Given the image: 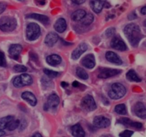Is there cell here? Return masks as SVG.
<instances>
[{
    "mask_svg": "<svg viewBox=\"0 0 146 137\" xmlns=\"http://www.w3.org/2000/svg\"><path fill=\"white\" fill-rule=\"evenodd\" d=\"M31 137H42V136H41L39 133H36V134H34Z\"/></svg>",
    "mask_w": 146,
    "mask_h": 137,
    "instance_id": "b9f144b4",
    "label": "cell"
},
{
    "mask_svg": "<svg viewBox=\"0 0 146 137\" xmlns=\"http://www.w3.org/2000/svg\"><path fill=\"white\" fill-rule=\"evenodd\" d=\"M133 134V132L131 130H125L124 132H121L119 134L120 137H131Z\"/></svg>",
    "mask_w": 146,
    "mask_h": 137,
    "instance_id": "d6a6232c",
    "label": "cell"
},
{
    "mask_svg": "<svg viewBox=\"0 0 146 137\" xmlns=\"http://www.w3.org/2000/svg\"><path fill=\"white\" fill-rule=\"evenodd\" d=\"M38 2H39L40 4L43 5V4H45V0H39V1H38Z\"/></svg>",
    "mask_w": 146,
    "mask_h": 137,
    "instance_id": "f6af8a7d",
    "label": "cell"
},
{
    "mask_svg": "<svg viewBox=\"0 0 146 137\" xmlns=\"http://www.w3.org/2000/svg\"><path fill=\"white\" fill-rule=\"evenodd\" d=\"M88 49V46L86 43H81L72 53V58L74 60H77L81 57V55H82L84 53H85L86 51V50Z\"/></svg>",
    "mask_w": 146,
    "mask_h": 137,
    "instance_id": "9a60e30c",
    "label": "cell"
},
{
    "mask_svg": "<svg viewBox=\"0 0 146 137\" xmlns=\"http://www.w3.org/2000/svg\"><path fill=\"white\" fill-rule=\"evenodd\" d=\"M134 112L138 117L146 119V106L142 102H137L134 106Z\"/></svg>",
    "mask_w": 146,
    "mask_h": 137,
    "instance_id": "30bf717a",
    "label": "cell"
},
{
    "mask_svg": "<svg viewBox=\"0 0 146 137\" xmlns=\"http://www.w3.org/2000/svg\"><path fill=\"white\" fill-rule=\"evenodd\" d=\"M115 29L114 28H109L106 31V35L108 37H111L115 34Z\"/></svg>",
    "mask_w": 146,
    "mask_h": 137,
    "instance_id": "e575fe53",
    "label": "cell"
},
{
    "mask_svg": "<svg viewBox=\"0 0 146 137\" xmlns=\"http://www.w3.org/2000/svg\"><path fill=\"white\" fill-rule=\"evenodd\" d=\"M106 3V0H91L90 5L93 11L98 14L102 11Z\"/></svg>",
    "mask_w": 146,
    "mask_h": 137,
    "instance_id": "7c38bea8",
    "label": "cell"
},
{
    "mask_svg": "<svg viewBox=\"0 0 146 137\" xmlns=\"http://www.w3.org/2000/svg\"><path fill=\"white\" fill-rule=\"evenodd\" d=\"M81 107L87 112H91L96 109V104L94 97L91 95H87L84 97L81 101Z\"/></svg>",
    "mask_w": 146,
    "mask_h": 137,
    "instance_id": "8992f818",
    "label": "cell"
},
{
    "mask_svg": "<svg viewBox=\"0 0 146 137\" xmlns=\"http://www.w3.org/2000/svg\"><path fill=\"white\" fill-rule=\"evenodd\" d=\"M141 14H143V15H146V6H145V7H143L142 9H141Z\"/></svg>",
    "mask_w": 146,
    "mask_h": 137,
    "instance_id": "ab89813d",
    "label": "cell"
},
{
    "mask_svg": "<svg viewBox=\"0 0 146 137\" xmlns=\"http://www.w3.org/2000/svg\"><path fill=\"white\" fill-rule=\"evenodd\" d=\"M115 112L117 114L121 115H125L127 114V109L126 107L124 104H120L115 106Z\"/></svg>",
    "mask_w": 146,
    "mask_h": 137,
    "instance_id": "4316f807",
    "label": "cell"
},
{
    "mask_svg": "<svg viewBox=\"0 0 146 137\" xmlns=\"http://www.w3.org/2000/svg\"><path fill=\"white\" fill-rule=\"evenodd\" d=\"M58 38H59V37H58V34H56V33H48L46 35V36L45 40H44V43L48 46L51 47L53 45H54V44L58 41Z\"/></svg>",
    "mask_w": 146,
    "mask_h": 137,
    "instance_id": "2e32d148",
    "label": "cell"
},
{
    "mask_svg": "<svg viewBox=\"0 0 146 137\" xmlns=\"http://www.w3.org/2000/svg\"><path fill=\"white\" fill-rule=\"evenodd\" d=\"M22 51V47L19 44H12L10 45L9 48V53L10 56L14 60H17L19 58L20 53Z\"/></svg>",
    "mask_w": 146,
    "mask_h": 137,
    "instance_id": "8fae6325",
    "label": "cell"
},
{
    "mask_svg": "<svg viewBox=\"0 0 146 137\" xmlns=\"http://www.w3.org/2000/svg\"><path fill=\"white\" fill-rule=\"evenodd\" d=\"M94 126L98 128H106L111 124V121L104 116H97L94 119Z\"/></svg>",
    "mask_w": 146,
    "mask_h": 137,
    "instance_id": "52a82bcc",
    "label": "cell"
},
{
    "mask_svg": "<svg viewBox=\"0 0 146 137\" xmlns=\"http://www.w3.org/2000/svg\"><path fill=\"white\" fill-rule=\"evenodd\" d=\"M81 63L85 68H88V69H92L95 67L96 65V60L95 57L93 54H89L84 57L82 59Z\"/></svg>",
    "mask_w": 146,
    "mask_h": 137,
    "instance_id": "4fadbf2b",
    "label": "cell"
},
{
    "mask_svg": "<svg viewBox=\"0 0 146 137\" xmlns=\"http://www.w3.org/2000/svg\"><path fill=\"white\" fill-rule=\"evenodd\" d=\"M130 126H132V127L136 128V129H141V128L143 127V124L141 123H140V122H133V121L131 123V125H130Z\"/></svg>",
    "mask_w": 146,
    "mask_h": 137,
    "instance_id": "d590c367",
    "label": "cell"
},
{
    "mask_svg": "<svg viewBox=\"0 0 146 137\" xmlns=\"http://www.w3.org/2000/svg\"><path fill=\"white\" fill-rule=\"evenodd\" d=\"M41 29L39 26L35 23H30L27 27V38L29 41H34L39 37Z\"/></svg>",
    "mask_w": 146,
    "mask_h": 137,
    "instance_id": "5b68a950",
    "label": "cell"
},
{
    "mask_svg": "<svg viewBox=\"0 0 146 137\" xmlns=\"http://www.w3.org/2000/svg\"><path fill=\"white\" fill-rule=\"evenodd\" d=\"M94 15H93L92 14H91V13H89V14H86L85 16L83 18V19L81 20V21L84 25L88 26L91 24H92V22L94 21Z\"/></svg>",
    "mask_w": 146,
    "mask_h": 137,
    "instance_id": "484cf974",
    "label": "cell"
},
{
    "mask_svg": "<svg viewBox=\"0 0 146 137\" xmlns=\"http://www.w3.org/2000/svg\"><path fill=\"white\" fill-rule=\"evenodd\" d=\"M71 133L74 137H85L86 133L81 124H76L71 128Z\"/></svg>",
    "mask_w": 146,
    "mask_h": 137,
    "instance_id": "d6986e66",
    "label": "cell"
},
{
    "mask_svg": "<svg viewBox=\"0 0 146 137\" xmlns=\"http://www.w3.org/2000/svg\"><path fill=\"white\" fill-rule=\"evenodd\" d=\"M61 85L62 87H66V86H68V83H66V82H62L61 83Z\"/></svg>",
    "mask_w": 146,
    "mask_h": 137,
    "instance_id": "ee69618b",
    "label": "cell"
},
{
    "mask_svg": "<svg viewBox=\"0 0 146 137\" xmlns=\"http://www.w3.org/2000/svg\"><path fill=\"white\" fill-rule=\"evenodd\" d=\"M12 120H14V117L12 116H7L5 117L0 118V130L7 129V125Z\"/></svg>",
    "mask_w": 146,
    "mask_h": 137,
    "instance_id": "cb8c5ba5",
    "label": "cell"
},
{
    "mask_svg": "<svg viewBox=\"0 0 146 137\" xmlns=\"http://www.w3.org/2000/svg\"><path fill=\"white\" fill-rule=\"evenodd\" d=\"M17 27V20L11 16H3L0 18V30L4 32H11Z\"/></svg>",
    "mask_w": 146,
    "mask_h": 137,
    "instance_id": "3957f363",
    "label": "cell"
},
{
    "mask_svg": "<svg viewBox=\"0 0 146 137\" xmlns=\"http://www.w3.org/2000/svg\"><path fill=\"white\" fill-rule=\"evenodd\" d=\"M44 72L46 74V76L48 77V78H51V79L56 78L58 75V72H56V71L51 70L47 69V68H44Z\"/></svg>",
    "mask_w": 146,
    "mask_h": 137,
    "instance_id": "f546056e",
    "label": "cell"
},
{
    "mask_svg": "<svg viewBox=\"0 0 146 137\" xmlns=\"http://www.w3.org/2000/svg\"><path fill=\"white\" fill-rule=\"evenodd\" d=\"M20 124V121L17 119V120H12L11 122H10L9 123V124L7 125V129H8L9 131H14L16 129L19 127Z\"/></svg>",
    "mask_w": 146,
    "mask_h": 137,
    "instance_id": "f1b7e54d",
    "label": "cell"
},
{
    "mask_svg": "<svg viewBox=\"0 0 146 137\" xmlns=\"http://www.w3.org/2000/svg\"><path fill=\"white\" fill-rule=\"evenodd\" d=\"M76 75L79 78L82 80H87L88 78V75L84 69L81 68H76Z\"/></svg>",
    "mask_w": 146,
    "mask_h": 137,
    "instance_id": "83f0119b",
    "label": "cell"
},
{
    "mask_svg": "<svg viewBox=\"0 0 146 137\" xmlns=\"http://www.w3.org/2000/svg\"><path fill=\"white\" fill-rule=\"evenodd\" d=\"M21 97L22 99H24V100H26L27 102H28L31 106L34 107L36 106L37 103V100L36 97L34 96V95L33 93L30 92H23L22 95H21Z\"/></svg>",
    "mask_w": 146,
    "mask_h": 137,
    "instance_id": "ac0fdd59",
    "label": "cell"
},
{
    "mask_svg": "<svg viewBox=\"0 0 146 137\" xmlns=\"http://www.w3.org/2000/svg\"><path fill=\"white\" fill-rule=\"evenodd\" d=\"M6 65H7V62H6L5 55L4 53L0 51V66L6 67Z\"/></svg>",
    "mask_w": 146,
    "mask_h": 137,
    "instance_id": "1f68e13d",
    "label": "cell"
},
{
    "mask_svg": "<svg viewBox=\"0 0 146 137\" xmlns=\"http://www.w3.org/2000/svg\"><path fill=\"white\" fill-rule=\"evenodd\" d=\"M118 122L122 124L125 125V126H130V125H131V123L132 122V121H131V119H128V118H122V119H121L118 121Z\"/></svg>",
    "mask_w": 146,
    "mask_h": 137,
    "instance_id": "836d02e7",
    "label": "cell"
},
{
    "mask_svg": "<svg viewBox=\"0 0 146 137\" xmlns=\"http://www.w3.org/2000/svg\"><path fill=\"white\" fill-rule=\"evenodd\" d=\"M124 33L131 45L138 46L143 37L140 27L135 24H129L124 28Z\"/></svg>",
    "mask_w": 146,
    "mask_h": 137,
    "instance_id": "6da1fadb",
    "label": "cell"
},
{
    "mask_svg": "<svg viewBox=\"0 0 146 137\" xmlns=\"http://www.w3.org/2000/svg\"><path fill=\"white\" fill-rule=\"evenodd\" d=\"M5 135V132H4L3 130H0V137L3 136Z\"/></svg>",
    "mask_w": 146,
    "mask_h": 137,
    "instance_id": "7bdbcfd3",
    "label": "cell"
},
{
    "mask_svg": "<svg viewBox=\"0 0 146 137\" xmlns=\"http://www.w3.org/2000/svg\"><path fill=\"white\" fill-rule=\"evenodd\" d=\"M137 18V16L136 14H135V12H132L131 14H129V16H128V19L130 20L135 19V18Z\"/></svg>",
    "mask_w": 146,
    "mask_h": 137,
    "instance_id": "f35d334b",
    "label": "cell"
},
{
    "mask_svg": "<svg viewBox=\"0 0 146 137\" xmlns=\"http://www.w3.org/2000/svg\"><path fill=\"white\" fill-rule=\"evenodd\" d=\"M106 58L107 61H109L110 63L115 64V65H121L123 63L121 58L113 51H108L106 53Z\"/></svg>",
    "mask_w": 146,
    "mask_h": 137,
    "instance_id": "5bb4252c",
    "label": "cell"
},
{
    "mask_svg": "<svg viewBox=\"0 0 146 137\" xmlns=\"http://www.w3.org/2000/svg\"><path fill=\"white\" fill-rule=\"evenodd\" d=\"M126 78L128 80L132 82H141V79L138 76L136 72L133 70H130L126 74Z\"/></svg>",
    "mask_w": 146,
    "mask_h": 137,
    "instance_id": "d4e9b609",
    "label": "cell"
},
{
    "mask_svg": "<svg viewBox=\"0 0 146 137\" xmlns=\"http://www.w3.org/2000/svg\"><path fill=\"white\" fill-rule=\"evenodd\" d=\"M67 24L66 21L64 18H60L56 21L54 24V28L56 31L58 33H63L66 29Z\"/></svg>",
    "mask_w": 146,
    "mask_h": 137,
    "instance_id": "44dd1931",
    "label": "cell"
},
{
    "mask_svg": "<svg viewBox=\"0 0 146 137\" xmlns=\"http://www.w3.org/2000/svg\"><path fill=\"white\" fill-rule=\"evenodd\" d=\"M121 70L118 69H110V68H106V69H104L101 71L98 77L99 78H102V79H107V78H111V77L115 76V75H118Z\"/></svg>",
    "mask_w": 146,
    "mask_h": 137,
    "instance_id": "9c48e42d",
    "label": "cell"
},
{
    "mask_svg": "<svg viewBox=\"0 0 146 137\" xmlns=\"http://www.w3.org/2000/svg\"><path fill=\"white\" fill-rule=\"evenodd\" d=\"M6 7H7L6 4H4V3H2V2H0V14H1V13L4 12V10L6 9Z\"/></svg>",
    "mask_w": 146,
    "mask_h": 137,
    "instance_id": "8d00e7d4",
    "label": "cell"
},
{
    "mask_svg": "<svg viewBox=\"0 0 146 137\" xmlns=\"http://www.w3.org/2000/svg\"><path fill=\"white\" fill-rule=\"evenodd\" d=\"M145 26H146V21H145Z\"/></svg>",
    "mask_w": 146,
    "mask_h": 137,
    "instance_id": "bcb514c9",
    "label": "cell"
},
{
    "mask_svg": "<svg viewBox=\"0 0 146 137\" xmlns=\"http://www.w3.org/2000/svg\"><path fill=\"white\" fill-rule=\"evenodd\" d=\"M111 46L115 50L120 51H126L127 46L124 41L118 37H114L111 41Z\"/></svg>",
    "mask_w": 146,
    "mask_h": 137,
    "instance_id": "ba28073f",
    "label": "cell"
},
{
    "mask_svg": "<svg viewBox=\"0 0 146 137\" xmlns=\"http://www.w3.org/2000/svg\"><path fill=\"white\" fill-rule=\"evenodd\" d=\"M28 18H34V19L38 20L40 22H41L44 24H48L49 22V18L48 16L45 15H42V14H31L27 15Z\"/></svg>",
    "mask_w": 146,
    "mask_h": 137,
    "instance_id": "7402d4cb",
    "label": "cell"
},
{
    "mask_svg": "<svg viewBox=\"0 0 146 137\" xmlns=\"http://www.w3.org/2000/svg\"><path fill=\"white\" fill-rule=\"evenodd\" d=\"M86 13L85 10L84 9H78L74 11L71 15V18L73 21H79L83 19L84 16H86Z\"/></svg>",
    "mask_w": 146,
    "mask_h": 137,
    "instance_id": "603a6c76",
    "label": "cell"
},
{
    "mask_svg": "<svg viewBox=\"0 0 146 137\" xmlns=\"http://www.w3.org/2000/svg\"><path fill=\"white\" fill-rule=\"evenodd\" d=\"M19 1H24V0H19Z\"/></svg>",
    "mask_w": 146,
    "mask_h": 137,
    "instance_id": "7dc6e473",
    "label": "cell"
},
{
    "mask_svg": "<svg viewBox=\"0 0 146 137\" xmlns=\"http://www.w3.org/2000/svg\"><path fill=\"white\" fill-rule=\"evenodd\" d=\"M60 102L59 97L56 94H52V95H50L48 97L47 99V106L48 108H51V109H54L56 108Z\"/></svg>",
    "mask_w": 146,
    "mask_h": 137,
    "instance_id": "e0dca14e",
    "label": "cell"
},
{
    "mask_svg": "<svg viewBox=\"0 0 146 137\" xmlns=\"http://www.w3.org/2000/svg\"><path fill=\"white\" fill-rule=\"evenodd\" d=\"M72 85H73V87H74V88H78V87H79L80 83L79 82H77V81H74V82H73Z\"/></svg>",
    "mask_w": 146,
    "mask_h": 137,
    "instance_id": "60d3db41",
    "label": "cell"
},
{
    "mask_svg": "<svg viewBox=\"0 0 146 137\" xmlns=\"http://www.w3.org/2000/svg\"><path fill=\"white\" fill-rule=\"evenodd\" d=\"M71 1H72V2L74 3L75 4H78V5H79V4H84V3L86 1V0H71Z\"/></svg>",
    "mask_w": 146,
    "mask_h": 137,
    "instance_id": "74e56055",
    "label": "cell"
},
{
    "mask_svg": "<svg viewBox=\"0 0 146 137\" xmlns=\"http://www.w3.org/2000/svg\"><path fill=\"white\" fill-rule=\"evenodd\" d=\"M33 82V79L31 75L29 74H21L19 76H17L13 80V85L15 88H19L24 86L31 85Z\"/></svg>",
    "mask_w": 146,
    "mask_h": 137,
    "instance_id": "277c9868",
    "label": "cell"
},
{
    "mask_svg": "<svg viewBox=\"0 0 146 137\" xmlns=\"http://www.w3.org/2000/svg\"><path fill=\"white\" fill-rule=\"evenodd\" d=\"M126 93V89L121 83L115 82L111 85L108 92V96L113 99H119L124 97Z\"/></svg>",
    "mask_w": 146,
    "mask_h": 137,
    "instance_id": "7a4b0ae2",
    "label": "cell"
},
{
    "mask_svg": "<svg viewBox=\"0 0 146 137\" xmlns=\"http://www.w3.org/2000/svg\"><path fill=\"white\" fill-rule=\"evenodd\" d=\"M62 61L61 57L56 54H52V55H48L46 58V62L48 65L51 66H56V65H59Z\"/></svg>",
    "mask_w": 146,
    "mask_h": 137,
    "instance_id": "ffe728a7",
    "label": "cell"
},
{
    "mask_svg": "<svg viewBox=\"0 0 146 137\" xmlns=\"http://www.w3.org/2000/svg\"><path fill=\"white\" fill-rule=\"evenodd\" d=\"M14 70L17 72H24L27 70V68L24 65H16L14 67Z\"/></svg>",
    "mask_w": 146,
    "mask_h": 137,
    "instance_id": "4dcf8cb0",
    "label": "cell"
}]
</instances>
